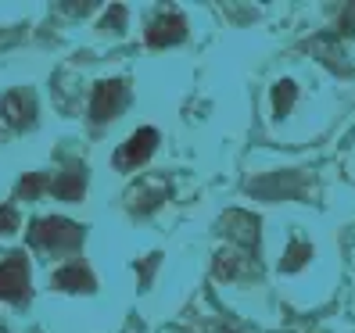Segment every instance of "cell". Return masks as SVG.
Wrapping results in <instances>:
<instances>
[{
    "label": "cell",
    "instance_id": "obj_2",
    "mask_svg": "<svg viewBox=\"0 0 355 333\" xmlns=\"http://www.w3.org/2000/svg\"><path fill=\"white\" fill-rule=\"evenodd\" d=\"M83 237H87V230L69 219H36L29 230V244L47 247V251H76Z\"/></svg>",
    "mask_w": 355,
    "mask_h": 333
},
{
    "label": "cell",
    "instance_id": "obj_15",
    "mask_svg": "<svg viewBox=\"0 0 355 333\" xmlns=\"http://www.w3.org/2000/svg\"><path fill=\"white\" fill-rule=\"evenodd\" d=\"M122 26H126V8L115 4L108 15H104V22H101L97 29H101V33H122Z\"/></svg>",
    "mask_w": 355,
    "mask_h": 333
},
{
    "label": "cell",
    "instance_id": "obj_6",
    "mask_svg": "<svg viewBox=\"0 0 355 333\" xmlns=\"http://www.w3.org/2000/svg\"><path fill=\"white\" fill-rule=\"evenodd\" d=\"M29 294V265L22 255H4L0 258V298L18 301Z\"/></svg>",
    "mask_w": 355,
    "mask_h": 333
},
{
    "label": "cell",
    "instance_id": "obj_3",
    "mask_svg": "<svg viewBox=\"0 0 355 333\" xmlns=\"http://www.w3.org/2000/svg\"><path fill=\"white\" fill-rule=\"evenodd\" d=\"M216 280H226V283H248V280H259L262 276V265L252 251L244 247H223L216 251Z\"/></svg>",
    "mask_w": 355,
    "mask_h": 333
},
{
    "label": "cell",
    "instance_id": "obj_8",
    "mask_svg": "<svg viewBox=\"0 0 355 333\" xmlns=\"http://www.w3.org/2000/svg\"><path fill=\"white\" fill-rule=\"evenodd\" d=\"M36 118V97L29 90H11L4 100H0V122L11 129H26Z\"/></svg>",
    "mask_w": 355,
    "mask_h": 333
},
{
    "label": "cell",
    "instance_id": "obj_4",
    "mask_svg": "<svg viewBox=\"0 0 355 333\" xmlns=\"http://www.w3.org/2000/svg\"><path fill=\"white\" fill-rule=\"evenodd\" d=\"M126 100H130L126 79H101L94 87V97H90V118L94 122H112V118H119L122 108H126Z\"/></svg>",
    "mask_w": 355,
    "mask_h": 333
},
{
    "label": "cell",
    "instance_id": "obj_16",
    "mask_svg": "<svg viewBox=\"0 0 355 333\" xmlns=\"http://www.w3.org/2000/svg\"><path fill=\"white\" fill-rule=\"evenodd\" d=\"M15 230H18V212L11 204H4V208H0V237H8Z\"/></svg>",
    "mask_w": 355,
    "mask_h": 333
},
{
    "label": "cell",
    "instance_id": "obj_14",
    "mask_svg": "<svg viewBox=\"0 0 355 333\" xmlns=\"http://www.w3.org/2000/svg\"><path fill=\"white\" fill-rule=\"evenodd\" d=\"M44 190H51L47 176H26L22 183H18V197H26V201H33L36 194H44Z\"/></svg>",
    "mask_w": 355,
    "mask_h": 333
},
{
    "label": "cell",
    "instance_id": "obj_17",
    "mask_svg": "<svg viewBox=\"0 0 355 333\" xmlns=\"http://www.w3.org/2000/svg\"><path fill=\"white\" fill-rule=\"evenodd\" d=\"M355 33V4H348L338 18V36H352Z\"/></svg>",
    "mask_w": 355,
    "mask_h": 333
},
{
    "label": "cell",
    "instance_id": "obj_13",
    "mask_svg": "<svg viewBox=\"0 0 355 333\" xmlns=\"http://www.w3.org/2000/svg\"><path fill=\"white\" fill-rule=\"evenodd\" d=\"M309 258H312V244H302V240H295V244H291V251L284 255L280 269H284V273H298V269H302Z\"/></svg>",
    "mask_w": 355,
    "mask_h": 333
},
{
    "label": "cell",
    "instance_id": "obj_10",
    "mask_svg": "<svg viewBox=\"0 0 355 333\" xmlns=\"http://www.w3.org/2000/svg\"><path fill=\"white\" fill-rule=\"evenodd\" d=\"M54 287L58 290H69V294H94V273L90 269H83V265H65V269H58L54 273Z\"/></svg>",
    "mask_w": 355,
    "mask_h": 333
},
{
    "label": "cell",
    "instance_id": "obj_12",
    "mask_svg": "<svg viewBox=\"0 0 355 333\" xmlns=\"http://www.w3.org/2000/svg\"><path fill=\"white\" fill-rule=\"evenodd\" d=\"M295 97H298V87L291 79H280L277 87H273V111L284 118L291 108H295Z\"/></svg>",
    "mask_w": 355,
    "mask_h": 333
},
{
    "label": "cell",
    "instance_id": "obj_7",
    "mask_svg": "<svg viewBox=\"0 0 355 333\" xmlns=\"http://www.w3.org/2000/svg\"><path fill=\"white\" fill-rule=\"evenodd\" d=\"M219 230L234 240L237 247H244V251L259 247V215H252V212H241V208L226 212V215L219 219Z\"/></svg>",
    "mask_w": 355,
    "mask_h": 333
},
{
    "label": "cell",
    "instance_id": "obj_9",
    "mask_svg": "<svg viewBox=\"0 0 355 333\" xmlns=\"http://www.w3.org/2000/svg\"><path fill=\"white\" fill-rule=\"evenodd\" d=\"M183 36H187L183 15L180 11H162L155 22H151V29H148V44L151 47H176Z\"/></svg>",
    "mask_w": 355,
    "mask_h": 333
},
{
    "label": "cell",
    "instance_id": "obj_11",
    "mask_svg": "<svg viewBox=\"0 0 355 333\" xmlns=\"http://www.w3.org/2000/svg\"><path fill=\"white\" fill-rule=\"evenodd\" d=\"M51 190L61 197V201H79L83 190H87V172L83 169H69V172H61L58 179H51Z\"/></svg>",
    "mask_w": 355,
    "mask_h": 333
},
{
    "label": "cell",
    "instance_id": "obj_1",
    "mask_svg": "<svg viewBox=\"0 0 355 333\" xmlns=\"http://www.w3.org/2000/svg\"><path fill=\"white\" fill-rule=\"evenodd\" d=\"M169 197H173V183L165 172H140V179H133L130 190L122 194V201H126L133 215H151Z\"/></svg>",
    "mask_w": 355,
    "mask_h": 333
},
{
    "label": "cell",
    "instance_id": "obj_5",
    "mask_svg": "<svg viewBox=\"0 0 355 333\" xmlns=\"http://www.w3.org/2000/svg\"><path fill=\"white\" fill-rule=\"evenodd\" d=\"M155 147H158V133H155L151 126H144V129H137V133L115 151V165H119L122 172L140 169V165L155 154Z\"/></svg>",
    "mask_w": 355,
    "mask_h": 333
}]
</instances>
